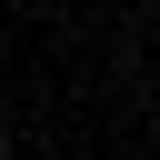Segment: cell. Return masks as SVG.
I'll list each match as a JSON object with an SVG mask.
<instances>
[{
    "label": "cell",
    "mask_w": 160,
    "mask_h": 160,
    "mask_svg": "<svg viewBox=\"0 0 160 160\" xmlns=\"http://www.w3.org/2000/svg\"><path fill=\"white\" fill-rule=\"evenodd\" d=\"M0 160H10V120H0Z\"/></svg>",
    "instance_id": "obj_1"
}]
</instances>
